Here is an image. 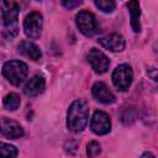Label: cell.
Masks as SVG:
<instances>
[{
	"label": "cell",
	"instance_id": "6da1fadb",
	"mask_svg": "<svg viewBox=\"0 0 158 158\" xmlns=\"http://www.w3.org/2000/svg\"><path fill=\"white\" fill-rule=\"evenodd\" d=\"M0 11L4 23V35L12 38L19 32V12L20 7L14 0H0Z\"/></svg>",
	"mask_w": 158,
	"mask_h": 158
},
{
	"label": "cell",
	"instance_id": "52a82bcc",
	"mask_svg": "<svg viewBox=\"0 0 158 158\" xmlns=\"http://www.w3.org/2000/svg\"><path fill=\"white\" fill-rule=\"evenodd\" d=\"M90 127H91V131L94 133L99 135V136L109 133L110 130H111L110 116L106 112H104V111H95L93 117H91Z\"/></svg>",
	"mask_w": 158,
	"mask_h": 158
},
{
	"label": "cell",
	"instance_id": "7a4b0ae2",
	"mask_svg": "<svg viewBox=\"0 0 158 158\" xmlns=\"http://www.w3.org/2000/svg\"><path fill=\"white\" fill-rule=\"evenodd\" d=\"M89 120V107L85 100L78 99L73 101L68 109L67 126L73 132L83 131Z\"/></svg>",
	"mask_w": 158,
	"mask_h": 158
},
{
	"label": "cell",
	"instance_id": "ffe728a7",
	"mask_svg": "<svg viewBox=\"0 0 158 158\" xmlns=\"http://www.w3.org/2000/svg\"><path fill=\"white\" fill-rule=\"evenodd\" d=\"M147 156H149V157H154L152 153H149V152H147V153H144V154H142V157H147Z\"/></svg>",
	"mask_w": 158,
	"mask_h": 158
},
{
	"label": "cell",
	"instance_id": "277c9868",
	"mask_svg": "<svg viewBox=\"0 0 158 158\" xmlns=\"http://www.w3.org/2000/svg\"><path fill=\"white\" fill-rule=\"evenodd\" d=\"M75 22L79 31L86 37H93L100 32V26L95 16L90 11H86V10L80 11L75 17Z\"/></svg>",
	"mask_w": 158,
	"mask_h": 158
},
{
	"label": "cell",
	"instance_id": "d6986e66",
	"mask_svg": "<svg viewBox=\"0 0 158 158\" xmlns=\"http://www.w3.org/2000/svg\"><path fill=\"white\" fill-rule=\"evenodd\" d=\"M81 2H83V0H62V5L68 10L78 7L79 5H81Z\"/></svg>",
	"mask_w": 158,
	"mask_h": 158
},
{
	"label": "cell",
	"instance_id": "7c38bea8",
	"mask_svg": "<svg viewBox=\"0 0 158 158\" xmlns=\"http://www.w3.org/2000/svg\"><path fill=\"white\" fill-rule=\"evenodd\" d=\"M44 88H46V80L42 75H35L32 77L25 85L23 88V93L27 95V96H37L40 94H42L44 91Z\"/></svg>",
	"mask_w": 158,
	"mask_h": 158
},
{
	"label": "cell",
	"instance_id": "8992f818",
	"mask_svg": "<svg viewBox=\"0 0 158 158\" xmlns=\"http://www.w3.org/2000/svg\"><path fill=\"white\" fill-rule=\"evenodd\" d=\"M42 15L37 11L28 14L23 21V31L28 38H37L41 35L42 30Z\"/></svg>",
	"mask_w": 158,
	"mask_h": 158
},
{
	"label": "cell",
	"instance_id": "8fae6325",
	"mask_svg": "<svg viewBox=\"0 0 158 158\" xmlns=\"http://www.w3.org/2000/svg\"><path fill=\"white\" fill-rule=\"evenodd\" d=\"M91 94L101 104H106L107 105V104H112L115 101V95L109 89V86L105 83H102V81H96L93 85Z\"/></svg>",
	"mask_w": 158,
	"mask_h": 158
},
{
	"label": "cell",
	"instance_id": "9a60e30c",
	"mask_svg": "<svg viewBox=\"0 0 158 158\" xmlns=\"http://www.w3.org/2000/svg\"><path fill=\"white\" fill-rule=\"evenodd\" d=\"M21 104V100H20V96L16 94V93H10L7 94L4 100H2V105L7 110V111H15L19 109Z\"/></svg>",
	"mask_w": 158,
	"mask_h": 158
},
{
	"label": "cell",
	"instance_id": "30bf717a",
	"mask_svg": "<svg viewBox=\"0 0 158 158\" xmlns=\"http://www.w3.org/2000/svg\"><path fill=\"white\" fill-rule=\"evenodd\" d=\"M98 42L106 49L112 51V52H121L123 51L126 42L125 38L120 33H110L107 36H104L98 40Z\"/></svg>",
	"mask_w": 158,
	"mask_h": 158
},
{
	"label": "cell",
	"instance_id": "5b68a950",
	"mask_svg": "<svg viewBox=\"0 0 158 158\" xmlns=\"http://www.w3.org/2000/svg\"><path fill=\"white\" fill-rule=\"evenodd\" d=\"M132 80H133V72L131 65L128 64H120L112 72V83L115 88L120 91L127 90Z\"/></svg>",
	"mask_w": 158,
	"mask_h": 158
},
{
	"label": "cell",
	"instance_id": "e0dca14e",
	"mask_svg": "<svg viewBox=\"0 0 158 158\" xmlns=\"http://www.w3.org/2000/svg\"><path fill=\"white\" fill-rule=\"evenodd\" d=\"M94 2L99 10L106 14H111L116 7L115 0H94Z\"/></svg>",
	"mask_w": 158,
	"mask_h": 158
},
{
	"label": "cell",
	"instance_id": "2e32d148",
	"mask_svg": "<svg viewBox=\"0 0 158 158\" xmlns=\"http://www.w3.org/2000/svg\"><path fill=\"white\" fill-rule=\"evenodd\" d=\"M17 148L12 144L5 143V142H0V157L4 158H12L17 156Z\"/></svg>",
	"mask_w": 158,
	"mask_h": 158
},
{
	"label": "cell",
	"instance_id": "4fadbf2b",
	"mask_svg": "<svg viewBox=\"0 0 158 158\" xmlns=\"http://www.w3.org/2000/svg\"><path fill=\"white\" fill-rule=\"evenodd\" d=\"M19 52L26 57H28L30 59L32 60H40L41 57H42V52L41 49L33 43V42H30V41H22L19 47H17Z\"/></svg>",
	"mask_w": 158,
	"mask_h": 158
},
{
	"label": "cell",
	"instance_id": "44dd1931",
	"mask_svg": "<svg viewBox=\"0 0 158 158\" xmlns=\"http://www.w3.org/2000/svg\"><path fill=\"white\" fill-rule=\"evenodd\" d=\"M37 1H38V0H37Z\"/></svg>",
	"mask_w": 158,
	"mask_h": 158
},
{
	"label": "cell",
	"instance_id": "5bb4252c",
	"mask_svg": "<svg viewBox=\"0 0 158 158\" xmlns=\"http://www.w3.org/2000/svg\"><path fill=\"white\" fill-rule=\"evenodd\" d=\"M127 9L130 11V17H131V27L135 32L141 31V10H139V4L138 0H130L127 2Z\"/></svg>",
	"mask_w": 158,
	"mask_h": 158
},
{
	"label": "cell",
	"instance_id": "3957f363",
	"mask_svg": "<svg viewBox=\"0 0 158 158\" xmlns=\"http://www.w3.org/2000/svg\"><path fill=\"white\" fill-rule=\"evenodd\" d=\"M28 67L22 60H9L2 67V75L9 83L19 86L27 77Z\"/></svg>",
	"mask_w": 158,
	"mask_h": 158
},
{
	"label": "cell",
	"instance_id": "ac0fdd59",
	"mask_svg": "<svg viewBox=\"0 0 158 158\" xmlns=\"http://www.w3.org/2000/svg\"><path fill=\"white\" fill-rule=\"evenodd\" d=\"M100 152H101V146H100L99 142L91 141L90 143H88V146H86V153H88V156L95 157V156H99Z\"/></svg>",
	"mask_w": 158,
	"mask_h": 158
},
{
	"label": "cell",
	"instance_id": "9c48e42d",
	"mask_svg": "<svg viewBox=\"0 0 158 158\" xmlns=\"http://www.w3.org/2000/svg\"><path fill=\"white\" fill-rule=\"evenodd\" d=\"M0 133L4 136L16 139L23 136V128L21 125L11 118L7 117H0Z\"/></svg>",
	"mask_w": 158,
	"mask_h": 158
},
{
	"label": "cell",
	"instance_id": "ba28073f",
	"mask_svg": "<svg viewBox=\"0 0 158 158\" xmlns=\"http://www.w3.org/2000/svg\"><path fill=\"white\" fill-rule=\"evenodd\" d=\"M86 58H88V62L90 63V65H91V68L94 69L95 73L102 74V73L107 72L109 65H110V60L100 49L91 48L89 51Z\"/></svg>",
	"mask_w": 158,
	"mask_h": 158
}]
</instances>
